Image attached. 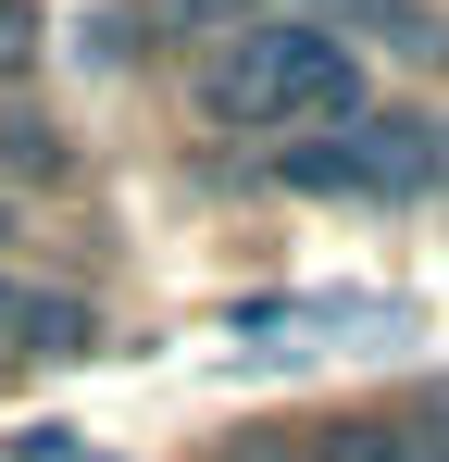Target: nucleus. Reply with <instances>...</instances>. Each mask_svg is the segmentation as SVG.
Wrapping results in <instances>:
<instances>
[{
    "instance_id": "f257e3e1",
    "label": "nucleus",
    "mask_w": 449,
    "mask_h": 462,
    "mask_svg": "<svg viewBox=\"0 0 449 462\" xmlns=\"http://www.w3.org/2000/svg\"><path fill=\"white\" fill-rule=\"evenodd\" d=\"M200 113L224 138H288L299 151V138H337L374 113V63H362V38H337L312 13H262L200 63Z\"/></svg>"
},
{
    "instance_id": "f03ea898",
    "label": "nucleus",
    "mask_w": 449,
    "mask_h": 462,
    "mask_svg": "<svg viewBox=\"0 0 449 462\" xmlns=\"http://www.w3.org/2000/svg\"><path fill=\"white\" fill-rule=\"evenodd\" d=\"M288 175L312 200H374V213H399V200L437 188V113H362V125H337V138H299Z\"/></svg>"
},
{
    "instance_id": "7ed1b4c3",
    "label": "nucleus",
    "mask_w": 449,
    "mask_h": 462,
    "mask_svg": "<svg viewBox=\"0 0 449 462\" xmlns=\"http://www.w3.org/2000/svg\"><path fill=\"white\" fill-rule=\"evenodd\" d=\"M299 462H412V438H399V425H325Z\"/></svg>"
},
{
    "instance_id": "20e7f679",
    "label": "nucleus",
    "mask_w": 449,
    "mask_h": 462,
    "mask_svg": "<svg viewBox=\"0 0 449 462\" xmlns=\"http://www.w3.org/2000/svg\"><path fill=\"white\" fill-rule=\"evenodd\" d=\"M0 162H13V175H63V138H50L38 113H13V100H0Z\"/></svg>"
},
{
    "instance_id": "39448f33",
    "label": "nucleus",
    "mask_w": 449,
    "mask_h": 462,
    "mask_svg": "<svg viewBox=\"0 0 449 462\" xmlns=\"http://www.w3.org/2000/svg\"><path fill=\"white\" fill-rule=\"evenodd\" d=\"M25 63H38V13H25V0H0V100L25 88Z\"/></svg>"
},
{
    "instance_id": "423d86ee",
    "label": "nucleus",
    "mask_w": 449,
    "mask_h": 462,
    "mask_svg": "<svg viewBox=\"0 0 449 462\" xmlns=\"http://www.w3.org/2000/svg\"><path fill=\"white\" fill-rule=\"evenodd\" d=\"M399 438H412V462H449V400H425V412H399Z\"/></svg>"
},
{
    "instance_id": "0eeeda50",
    "label": "nucleus",
    "mask_w": 449,
    "mask_h": 462,
    "mask_svg": "<svg viewBox=\"0 0 449 462\" xmlns=\"http://www.w3.org/2000/svg\"><path fill=\"white\" fill-rule=\"evenodd\" d=\"M213 462H299V450H275V438H237V450H213Z\"/></svg>"
},
{
    "instance_id": "6e6552de",
    "label": "nucleus",
    "mask_w": 449,
    "mask_h": 462,
    "mask_svg": "<svg viewBox=\"0 0 449 462\" xmlns=\"http://www.w3.org/2000/svg\"><path fill=\"white\" fill-rule=\"evenodd\" d=\"M437 188H449V125H437Z\"/></svg>"
}]
</instances>
